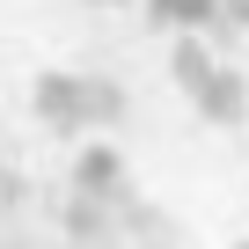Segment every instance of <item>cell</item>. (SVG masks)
Listing matches in <instances>:
<instances>
[{
    "label": "cell",
    "instance_id": "cell-1",
    "mask_svg": "<svg viewBox=\"0 0 249 249\" xmlns=\"http://www.w3.org/2000/svg\"><path fill=\"white\" fill-rule=\"evenodd\" d=\"M37 117L52 132H88V81L81 73H37Z\"/></svg>",
    "mask_w": 249,
    "mask_h": 249
},
{
    "label": "cell",
    "instance_id": "cell-2",
    "mask_svg": "<svg viewBox=\"0 0 249 249\" xmlns=\"http://www.w3.org/2000/svg\"><path fill=\"white\" fill-rule=\"evenodd\" d=\"M191 103H198V117H205V124H242V117H249V88H242V73H234V66H213V73L191 88Z\"/></svg>",
    "mask_w": 249,
    "mask_h": 249
},
{
    "label": "cell",
    "instance_id": "cell-3",
    "mask_svg": "<svg viewBox=\"0 0 249 249\" xmlns=\"http://www.w3.org/2000/svg\"><path fill=\"white\" fill-rule=\"evenodd\" d=\"M124 183V161H117V147H81L73 154V191H117Z\"/></svg>",
    "mask_w": 249,
    "mask_h": 249
},
{
    "label": "cell",
    "instance_id": "cell-4",
    "mask_svg": "<svg viewBox=\"0 0 249 249\" xmlns=\"http://www.w3.org/2000/svg\"><path fill=\"white\" fill-rule=\"evenodd\" d=\"M147 15L161 30H213L220 22V0H147Z\"/></svg>",
    "mask_w": 249,
    "mask_h": 249
},
{
    "label": "cell",
    "instance_id": "cell-5",
    "mask_svg": "<svg viewBox=\"0 0 249 249\" xmlns=\"http://www.w3.org/2000/svg\"><path fill=\"white\" fill-rule=\"evenodd\" d=\"M213 66H220V59H213V44H205V37H191V30H183V44H176V52H169V73H176V88H183V95H191V88H198V81H205V73H213Z\"/></svg>",
    "mask_w": 249,
    "mask_h": 249
},
{
    "label": "cell",
    "instance_id": "cell-6",
    "mask_svg": "<svg viewBox=\"0 0 249 249\" xmlns=\"http://www.w3.org/2000/svg\"><path fill=\"white\" fill-rule=\"evenodd\" d=\"M117 117H124V88L95 73V81H88V124H117Z\"/></svg>",
    "mask_w": 249,
    "mask_h": 249
},
{
    "label": "cell",
    "instance_id": "cell-7",
    "mask_svg": "<svg viewBox=\"0 0 249 249\" xmlns=\"http://www.w3.org/2000/svg\"><path fill=\"white\" fill-rule=\"evenodd\" d=\"M22 205V176H0V213H15Z\"/></svg>",
    "mask_w": 249,
    "mask_h": 249
},
{
    "label": "cell",
    "instance_id": "cell-8",
    "mask_svg": "<svg viewBox=\"0 0 249 249\" xmlns=\"http://www.w3.org/2000/svg\"><path fill=\"white\" fill-rule=\"evenodd\" d=\"M95 8H110V0H95Z\"/></svg>",
    "mask_w": 249,
    "mask_h": 249
},
{
    "label": "cell",
    "instance_id": "cell-9",
    "mask_svg": "<svg viewBox=\"0 0 249 249\" xmlns=\"http://www.w3.org/2000/svg\"><path fill=\"white\" fill-rule=\"evenodd\" d=\"M234 249H249V242H234Z\"/></svg>",
    "mask_w": 249,
    "mask_h": 249
}]
</instances>
